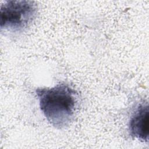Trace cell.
Segmentation results:
<instances>
[{
	"mask_svg": "<svg viewBox=\"0 0 149 149\" xmlns=\"http://www.w3.org/2000/svg\"><path fill=\"white\" fill-rule=\"evenodd\" d=\"M36 94L41 111L48 122L57 129L69 126L78 106V94L67 84L60 83L51 87L38 88Z\"/></svg>",
	"mask_w": 149,
	"mask_h": 149,
	"instance_id": "obj_1",
	"label": "cell"
},
{
	"mask_svg": "<svg viewBox=\"0 0 149 149\" xmlns=\"http://www.w3.org/2000/svg\"><path fill=\"white\" fill-rule=\"evenodd\" d=\"M37 6L31 1H5L1 6V30L21 32L28 28L36 18Z\"/></svg>",
	"mask_w": 149,
	"mask_h": 149,
	"instance_id": "obj_2",
	"label": "cell"
},
{
	"mask_svg": "<svg viewBox=\"0 0 149 149\" xmlns=\"http://www.w3.org/2000/svg\"><path fill=\"white\" fill-rule=\"evenodd\" d=\"M147 102L139 104L132 113L128 124L129 134L143 142L148 141L149 115Z\"/></svg>",
	"mask_w": 149,
	"mask_h": 149,
	"instance_id": "obj_3",
	"label": "cell"
}]
</instances>
